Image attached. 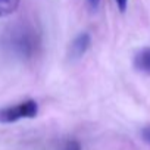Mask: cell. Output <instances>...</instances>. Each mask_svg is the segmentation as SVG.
<instances>
[{
	"mask_svg": "<svg viewBox=\"0 0 150 150\" xmlns=\"http://www.w3.org/2000/svg\"><path fill=\"white\" fill-rule=\"evenodd\" d=\"M12 47L22 57H31L38 47V35L33 28L22 27L12 35Z\"/></svg>",
	"mask_w": 150,
	"mask_h": 150,
	"instance_id": "1",
	"label": "cell"
},
{
	"mask_svg": "<svg viewBox=\"0 0 150 150\" xmlns=\"http://www.w3.org/2000/svg\"><path fill=\"white\" fill-rule=\"evenodd\" d=\"M38 112V106L34 100H25L15 106H8L0 109V122L11 124L22 118H34Z\"/></svg>",
	"mask_w": 150,
	"mask_h": 150,
	"instance_id": "2",
	"label": "cell"
},
{
	"mask_svg": "<svg viewBox=\"0 0 150 150\" xmlns=\"http://www.w3.org/2000/svg\"><path fill=\"white\" fill-rule=\"evenodd\" d=\"M91 44V37L88 33H81L80 35H77L74 38V41L71 43V47H69V54L74 57V59H78L81 57L90 47Z\"/></svg>",
	"mask_w": 150,
	"mask_h": 150,
	"instance_id": "3",
	"label": "cell"
},
{
	"mask_svg": "<svg viewBox=\"0 0 150 150\" xmlns=\"http://www.w3.org/2000/svg\"><path fill=\"white\" fill-rule=\"evenodd\" d=\"M134 66L146 74H150V47L140 50L134 56Z\"/></svg>",
	"mask_w": 150,
	"mask_h": 150,
	"instance_id": "4",
	"label": "cell"
},
{
	"mask_svg": "<svg viewBox=\"0 0 150 150\" xmlns=\"http://www.w3.org/2000/svg\"><path fill=\"white\" fill-rule=\"evenodd\" d=\"M21 3V0H0V18L13 13Z\"/></svg>",
	"mask_w": 150,
	"mask_h": 150,
	"instance_id": "5",
	"label": "cell"
},
{
	"mask_svg": "<svg viewBox=\"0 0 150 150\" xmlns=\"http://www.w3.org/2000/svg\"><path fill=\"white\" fill-rule=\"evenodd\" d=\"M59 150H81V144L77 140H66L60 144Z\"/></svg>",
	"mask_w": 150,
	"mask_h": 150,
	"instance_id": "6",
	"label": "cell"
},
{
	"mask_svg": "<svg viewBox=\"0 0 150 150\" xmlns=\"http://www.w3.org/2000/svg\"><path fill=\"white\" fill-rule=\"evenodd\" d=\"M141 137H143V140H144L146 143L150 144V125H147L146 128H143V131H141Z\"/></svg>",
	"mask_w": 150,
	"mask_h": 150,
	"instance_id": "7",
	"label": "cell"
},
{
	"mask_svg": "<svg viewBox=\"0 0 150 150\" xmlns=\"http://www.w3.org/2000/svg\"><path fill=\"white\" fill-rule=\"evenodd\" d=\"M116 5H118V9L121 12H125L127 11V6H128V0H115Z\"/></svg>",
	"mask_w": 150,
	"mask_h": 150,
	"instance_id": "8",
	"label": "cell"
},
{
	"mask_svg": "<svg viewBox=\"0 0 150 150\" xmlns=\"http://www.w3.org/2000/svg\"><path fill=\"white\" fill-rule=\"evenodd\" d=\"M87 2H88V5H90L91 9H97L99 5H100V0H87Z\"/></svg>",
	"mask_w": 150,
	"mask_h": 150,
	"instance_id": "9",
	"label": "cell"
}]
</instances>
